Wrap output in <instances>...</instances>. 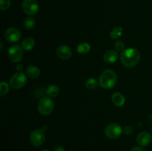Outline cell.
<instances>
[{
	"label": "cell",
	"instance_id": "obj_25",
	"mask_svg": "<svg viewBox=\"0 0 152 151\" xmlns=\"http://www.w3.org/2000/svg\"><path fill=\"white\" fill-rule=\"evenodd\" d=\"M131 151H145L141 147H134Z\"/></svg>",
	"mask_w": 152,
	"mask_h": 151
},
{
	"label": "cell",
	"instance_id": "obj_8",
	"mask_svg": "<svg viewBox=\"0 0 152 151\" xmlns=\"http://www.w3.org/2000/svg\"><path fill=\"white\" fill-rule=\"evenodd\" d=\"M45 135L42 130H35L31 133L30 141L34 147H40L45 142Z\"/></svg>",
	"mask_w": 152,
	"mask_h": 151
},
{
	"label": "cell",
	"instance_id": "obj_16",
	"mask_svg": "<svg viewBox=\"0 0 152 151\" xmlns=\"http://www.w3.org/2000/svg\"><path fill=\"white\" fill-rule=\"evenodd\" d=\"M46 93L50 98H55L59 94V89L56 84H50L48 87Z\"/></svg>",
	"mask_w": 152,
	"mask_h": 151
},
{
	"label": "cell",
	"instance_id": "obj_20",
	"mask_svg": "<svg viewBox=\"0 0 152 151\" xmlns=\"http://www.w3.org/2000/svg\"><path fill=\"white\" fill-rule=\"evenodd\" d=\"M98 85V81H96L95 78H90L88 79H87L86 82V87L88 89H90V90H93L95 89Z\"/></svg>",
	"mask_w": 152,
	"mask_h": 151
},
{
	"label": "cell",
	"instance_id": "obj_3",
	"mask_svg": "<svg viewBox=\"0 0 152 151\" xmlns=\"http://www.w3.org/2000/svg\"><path fill=\"white\" fill-rule=\"evenodd\" d=\"M54 108V102L50 97H43L38 104V110L42 115L51 113Z\"/></svg>",
	"mask_w": 152,
	"mask_h": 151
},
{
	"label": "cell",
	"instance_id": "obj_22",
	"mask_svg": "<svg viewBox=\"0 0 152 151\" xmlns=\"http://www.w3.org/2000/svg\"><path fill=\"white\" fill-rule=\"evenodd\" d=\"M0 9L1 10H6L10 7V0H0Z\"/></svg>",
	"mask_w": 152,
	"mask_h": 151
},
{
	"label": "cell",
	"instance_id": "obj_7",
	"mask_svg": "<svg viewBox=\"0 0 152 151\" xmlns=\"http://www.w3.org/2000/svg\"><path fill=\"white\" fill-rule=\"evenodd\" d=\"M8 57L15 63L21 62L23 58V49L19 45L15 44L11 46L8 50Z\"/></svg>",
	"mask_w": 152,
	"mask_h": 151
},
{
	"label": "cell",
	"instance_id": "obj_6",
	"mask_svg": "<svg viewBox=\"0 0 152 151\" xmlns=\"http://www.w3.org/2000/svg\"><path fill=\"white\" fill-rule=\"evenodd\" d=\"M22 7L23 11L29 16H34L39 11V4L37 0H24Z\"/></svg>",
	"mask_w": 152,
	"mask_h": 151
},
{
	"label": "cell",
	"instance_id": "obj_4",
	"mask_svg": "<svg viewBox=\"0 0 152 151\" xmlns=\"http://www.w3.org/2000/svg\"><path fill=\"white\" fill-rule=\"evenodd\" d=\"M123 133V128L117 123L110 124L105 127V135L109 139H117Z\"/></svg>",
	"mask_w": 152,
	"mask_h": 151
},
{
	"label": "cell",
	"instance_id": "obj_21",
	"mask_svg": "<svg viewBox=\"0 0 152 151\" xmlns=\"http://www.w3.org/2000/svg\"><path fill=\"white\" fill-rule=\"evenodd\" d=\"M9 91V85L7 84V83L2 82L0 84V96H4V95L7 94Z\"/></svg>",
	"mask_w": 152,
	"mask_h": 151
},
{
	"label": "cell",
	"instance_id": "obj_19",
	"mask_svg": "<svg viewBox=\"0 0 152 151\" xmlns=\"http://www.w3.org/2000/svg\"><path fill=\"white\" fill-rule=\"evenodd\" d=\"M122 34H123V28L121 27H116L111 30L110 36L112 39H117L121 36Z\"/></svg>",
	"mask_w": 152,
	"mask_h": 151
},
{
	"label": "cell",
	"instance_id": "obj_9",
	"mask_svg": "<svg viewBox=\"0 0 152 151\" xmlns=\"http://www.w3.org/2000/svg\"><path fill=\"white\" fill-rule=\"evenodd\" d=\"M4 38L9 42H17L21 38V33L15 28H10L4 32Z\"/></svg>",
	"mask_w": 152,
	"mask_h": 151
},
{
	"label": "cell",
	"instance_id": "obj_11",
	"mask_svg": "<svg viewBox=\"0 0 152 151\" xmlns=\"http://www.w3.org/2000/svg\"><path fill=\"white\" fill-rule=\"evenodd\" d=\"M151 136L148 132L143 131L139 133L137 137V142L141 147H146L151 143Z\"/></svg>",
	"mask_w": 152,
	"mask_h": 151
},
{
	"label": "cell",
	"instance_id": "obj_17",
	"mask_svg": "<svg viewBox=\"0 0 152 151\" xmlns=\"http://www.w3.org/2000/svg\"><path fill=\"white\" fill-rule=\"evenodd\" d=\"M23 25L24 27H25L27 30L34 29L36 25L35 19L33 17H31V16H28V17L25 18V20H24L23 22Z\"/></svg>",
	"mask_w": 152,
	"mask_h": 151
},
{
	"label": "cell",
	"instance_id": "obj_2",
	"mask_svg": "<svg viewBox=\"0 0 152 151\" xmlns=\"http://www.w3.org/2000/svg\"><path fill=\"white\" fill-rule=\"evenodd\" d=\"M117 76L111 70H105L101 73L99 78V84L103 89H111L117 83Z\"/></svg>",
	"mask_w": 152,
	"mask_h": 151
},
{
	"label": "cell",
	"instance_id": "obj_18",
	"mask_svg": "<svg viewBox=\"0 0 152 151\" xmlns=\"http://www.w3.org/2000/svg\"><path fill=\"white\" fill-rule=\"evenodd\" d=\"M77 50L80 54H86L91 50V45L88 43H81L77 46Z\"/></svg>",
	"mask_w": 152,
	"mask_h": 151
},
{
	"label": "cell",
	"instance_id": "obj_10",
	"mask_svg": "<svg viewBox=\"0 0 152 151\" xmlns=\"http://www.w3.org/2000/svg\"><path fill=\"white\" fill-rule=\"evenodd\" d=\"M56 54L60 59L62 60H67L70 59L72 55L71 49L67 45H60L56 50Z\"/></svg>",
	"mask_w": 152,
	"mask_h": 151
},
{
	"label": "cell",
	"instance_id": "obj_12",
	"mask_svg": "<svg viewBox=\"0 0 152 151\" xmlns=\"http://www.w3.org/2000/svg\"><path fill=\"white\" fill-rule=\"evenodd\" d=\"M118 59V53L116 50H107L103 56V59L106 63H114Z\"/></svg>",
	"mask_w": 152,
	"mask_h": 151
},
{
	"label": "cell",
	"instance_id": "obj_27",
	"mask_svg": "<svg viewBox=\"0 0 152 151\" xmlns=\"http://www.w3.org/2000/svg\"><path fill=\"white\" fill-rule=\"evenodd\" d=\"M41 151H49V150H42Z\"/></svg>",
	"mask_w": 152,
	"mask_h": 151
},
{
	"label": "cell",
	"instance_id": "obj_15",
	"mask_svg": "<svg viewBox=\"0 0 152 151\" xmlns=\"http://www.w3.org/2000/svg\"><path fill=\"white\" fill-rule=\"evenodd\" d=\"M39 68L36 66H30L26 69V74L31 78H37L40 76Z\"/></svg>",
	"mask_w": 152,
	"mask_h": 151
},
{
	"label": "cell",
	"instance_id": "obj_13",
	"mask_svg": "<svg viewBox=\"0 0 152 151\" xmlns=\"http://www.w3.org/2000/svg\"><path fill=\"white\" fill-rule=\"evenodd\" d=\"M111 99H112L113 103L117 107H122L126 102L124 96L118 92H116L111 96Z\"/></svg>",
	"mask_w": 152,
	"mask_h": 151
},
{
	"label": "cell",
	"instance_id": "obj_5",
	"mask_svg": "<svg viewBox=\"0 0 152 151\" xmlns=\"http://www.w3.org/2000/svg\"><path fill=\"white\" fill-rule=\"evenodd\" d=\"M27 83V77L23 73L17 72L12 77L10 80V85L13 89L22 88Z\"/></svg>",
	"mask_w": 152,
	"mask_h": 151
},
{
	"label": "cell",
	"instance_id": "obj_24",
	"mask_svg": "<svg viewBox=\"0 0 152 151\" xmlns=\"http://www.w3.org/2000/svg\"><path fill=\"white\" fill-rule=\"evenodd\" d=\"M132 132H133V128H132V127H131V126H126V127L123 129V133H124V134L127 135V136L132 134Z\"/></svg>",
	"mask_w": 152,
	"mask_h": 151
},
{
	"label": "cell",
	"instance_id": "obj_1",
	"mask_svg": "<svg viewBox=\"0 0 152 151\" xmlns=\"http://www.w3.org/2000/svg\"><path fill=\"white\" fill-rule=\"evenodd\" d=\"M121 62L126 68H134L140 59V53L135 48H129L123 50L120 56Z\"/></svg>",
	"mask_w": 152,
	"mask_h": 151
},
{
	"label": "cell",
	"instance_id": "obj_14",
	"mask_svg": "<svg viewBox=\"0 0 152 151\" xmlns=\"http://www.w3.org/2000/svg\"><path fill=\"white\" fill-rule=\"evenodd\" d=\"M34 47H35V41L33 38L27 37V38H24L23 41H22V47L23 50L29 51V50L34 49Z\"/></svg>",
	"mask_w": 152,
	"mask_h": 151
},
{
	"label": "cell",
	"instance_id": "obj_23",
	"mask_svg": "<svg viewBox=\"0 0 152 151\" xmlns=\"http://www.w3.org/2000/svg\"><path fill=\"white\" fill-rule=\"evenodd\" d=\"M115 48L117 49L118 51H122L123 52V50H125V43L122 41H117L115 42Z\"/></svg>",
	"mask_w": 152,
	"mask_h": 151
},
{
	"label": "cell",
	"instance_id": "obj_26",
	"mask_svg": "<svg viewBox=\"0 0 152 151\" xmlns=\"http://www.w3.org/2000/svg\"><path fill=\"white\" fill-rule=\"evenodd\" d=\"M53 151H65V149H64L61 146H56V147L53 149Z\"/></svg>",
	"mask_w": 152,
	"mask_h": 151
}]
</instances>
